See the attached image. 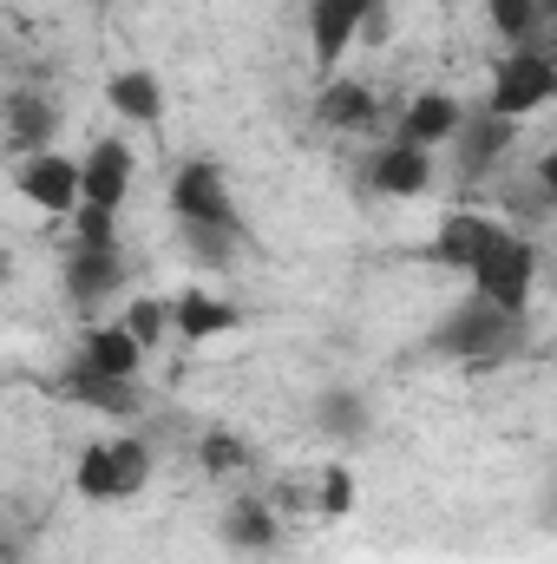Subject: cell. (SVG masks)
Instances as JSON below:
<instances>
[{
  "label": "cell",
  "mask_w": 557,
  "mask_h": 564,
  "mask_svg": "<svg viewBox=\"0 0 557 564\" xmlns=\"http://www.w3.org/2000/svg\"><path fill=\"white\" fill-rule=\"evenodd\" d=\"M525 335H532V308H499L485 295H466L452 315H439L433 355L466 361V368H499L525 348Z\"/></svg>",
  "instance_id": "obj_1"
},
{
  "label": "cell",
  "mask_w": 557,
  "mask_h": 564,
  "mask_svg": "<svg viewBox=\"0 0 557 564\" xmlns=\"http://www.w3.org/2000/svg\"><path fill=\"white\" fill-rule=\"evenodd\" d=\"M151 466H157V453H151V440H139V433L92 440L73 459V492L92 499V506H125V499H139L144 486H151Z\"/></svg>",
  "instance_id": "obj_2"
},
{
  "label": "cell",
  "mask_w": 557,
  "mask_h": 564,
  "mask_svg": "<svg viewBox=\"0 0 557 564\" xmlns=\"http://www.w3.org/2000/svg\"><path fill=\"white\" fill-rule=\"evenodd\" d=\"M472 276V295L499 302V308H532V289H538V243L512 224L492 230V243L479 250V263L466 270Z\"/></svg>",
  "instance_id": "obj_3"
},
{
  "label": "cell",
  "mask_w": 557,
  "mask_h": 564,
  "mask_svg": "<svg viewBox=\"0 0 557 564\" xmlns=\"http://www.w3.org/2000/svg\"><path fill=\"white\" fill-rule=\"evenodd\" d=\"M387 20V0H308V53H315V73L335 79L348 46L354 40H374Z\"/></svg>",
  "instance_id": "obj_4"
},
{
  "label": "cell",
  "mask_w": 557,
  "mask_h": 564,
  "mask_svg": "<svg viewBox=\"0 0 557 564\" xmlns=\"http://www.w3.org/2000/svg\"><path fill=\"white\" fill-rule=\"evenodd\" d=\"M557 99V66L545 46H512L505 59H499V73H492V99H485V112H499V119H532V112H545Z\"/></svg>",
  "instance_id": "obj_5"
},
{
  "label": "cell",
  "mask_w": 557,
  "mask_h": 564,
  "mask_svg": "<svg viewBox=\"0 0 557 564\" xmlns=\"http://www.w3.org/2000/svg\"><path fill=\"white\" fill-rule=\"evenodd\" d=\"M171 217H177V224L223 230V237H243V210H237V197H230V177H223L210 158H190V164L171 177Z\"/></svg>",
  "instance_id": "obj_6"
},
{
  "label": "cell",
  "mask_w": 557,
  "mask_h": 564,
  "mask_svg": "<svg viewBox=\"0 0 557 564\" xmlns=\"http://www.w3.org/2000/svg\"><path fill=\"white\" fill-rule=\"evenodd\" d=\"M13 191H20L33 210H46V217H73V210H79V158L33 151V158H20V171H13Z\"/></svg>",
  "instance_id": "obj_7"
},
{
  "label": "cell",
  "mask_w": 557,
  "mask_h": 564,
  "mask_svg": "<svg viewBox=\"0 0 557 564\" xmlns=\"http://www.w3.org/2000/svg\"><path fill=\"white\" fill-rule=\"evenodd\" d=\"M132 177H139V158L125 139H99L86 158H79V204L92 210H119L132 197Z\"/></svg>",
  "instance_id": "obj_8"
},
{
  "label": "cell",
  "mask_w": 557,
  "mask_h": 564,
  "mask_svg": "<svg viewBox=\"0 0 557 564\" xmlns=\"http://www.w3.org/2000/svg\"><path fill=\"white\" fill-rule=\"evenodd\" d=\"M512 139H518V126L479 106V112H466V119H459V132H452L446 144H452V158H459V171H466V177H492V171L505 164Z\"/></svg>",
  "instance_id": "obj_9"
},
{
  "label": "cell",
  "mask_w": 557,
  "mask_h": 564,
  "mask_svg": "<svg viewBox=\"0 0 557 564\" xmlns=\"http://www.w3.org/2000/svg\"><path fill=\"white\" fill-rule=\"evenodd\" d=\"M223 545L230 552H243V558H270L282 545V512L263 499V492H237L230 506H223Z\"/></svg>",
  "instance_id": "obj_10"
},
{
  "label": "cell",
  "mask_w": 557,
  "mask_h": 564,
  "mask_svg": "<svg viewBox=\"0 0 557 564\" xmlns=\"http://www.w3.org/2000/svg\"><path fill=\"white\" fill-rule=\"evenodd\" d=\"M0 132H7V144H13L20 158H33V151H53V132H59V106H53L46 93L20 86V93H7V99H0Z\"/></svg>",
  "instance_id": "obj_11"
},
{
  "label": "cell",
  "mask_w": 557,
  "mask_h": 564,
  "mask_svg": "<svg viewBox=\"0 0 557 564\" xmlns=\"http://www.w3.org/2000/svg\"><path fill=\"white\" fill-rule=\"evenodd\" d=\"M59 401H79V408H92V414H106V421H132V414L144 408L139 381H112V375H92L86 361L59 368Z\"/></svg>",
  "instance_id": "obj_12"
},
{
  "label": "cell",
  "mask_w": 557,
  "mask_h": 564,
  "mask_svg": "<svg viewBox=\"0 0 557 564\" xmlns=\"http://www.w3.org/2000/svg\"><path fill=\"white\" fill-rule=\"evenodd\" d=\"M505 217H485V210H452L439 230H433V243H426V263H439V270H472L479 263V250L492 243V230H499Z\"/></svg>",
  "instance_id": "obj_13"
},
{
  "label": "cell",
  "mask_w": 557,
  "mask_h": 564,
  "mask_svg": "<svg viewBox=\"0 0 557 564\" xmlns=\"http://www.w3.org/2000/svg\"><path fill=\"white\" fill-rule=\"evenodd\" d=\"M125 282V250H73L66 257V302L79 315H92L99 302H112Z\"/></svg>",
  "instance_id": "obj_14"
},
{
  "label": "cell",
  "mask_w": 557,
  "mask_h": 564,
  "mask_svg": "<svg viewBox=\"0 0 557 564\" xmlns=\"http://www.w3.org/2000/svg\"><path fill=\"white\" fill-rule=\"evenodd\" d=\"M426 184H433V151H419V144L387 139L368 158V191H381V197H419Z\"/></svg>",
  "instance_id": "obj_15"
},
{
  "label": "cell",
  "mask_w": 557,
  "mask_h": 564,
  "mask_svg": "<svg viewBox=\"0 0 557 564\" xmlns=\"http://www.w3.org/2000/svg\"><path fill=\"white\" fill-rule=\"evenodd\" d=\"M237 328H243V308L197 289V282L171 302V335H184V341H217V335H237Z\"/></svg>",
  "instance_id": "obj_16"
},
{
  "label": "cell",
  "mask_w": 557,
  "mask_h": 564,
  "mask_svg": "<svg viewBox=\"0 0 557 564\" xmlns=\"http://www.w3.org/2000/svg\"><path fill=\"white\" fill-rule=\"evenodd\" d=\"M73 361H86L92 375H112V381H139L144 348L119 328V322H92V328L79 335V355H73Z\"/></svg>",
  "instance_id": "obj_17"
},
{
  "label": "cell",
  "mask_w": 557,
  "mask_h": 564,
  "mask_svg": "<svg viewBox=\"0 0 557 564\" xmlns=\"http://www.w3.org/2000/svg\"><path fill=\"white\" fill-rule=\"evenodd\" d=\"M315 126H321V132H368V126H374V93L354 86L348 73L321 79V93H315Z\"/></svg>",
  "instance_id": "obj_18"
},
{
  "label": "cell",
  "mask_w": 557,
  "mask_h": 564,
  "mask_svg": "<svg viewBox=\"0 0 557 564\" xmlns=\"http://www.w3.org/2000/svg\"><path fill=\"white\" fill-rule=\"evenodd\" d=\"M459 119H466V106L452 99V93H419L407 99V112H401V144H419V151H433V144H446L459 132Z\"/></svg>",
  "instance_id": "obj_19"
},
{
  "label": "cell",
  "mask_w": 557,
  "mask_h": 564,
  "mask_svg": "<svg viewBox=\"0 0 557 564\" xmlns=\"http://www.w3.org/2000/svg\"><path fill=\"white\" fill-rule=\"evenodd\" d=\"M106 106H112L125 126H157V119H164V86H157V73L125 66V73H112V86H106Z\"/></svg>",
  "instance_id": "obj_20"
},
{
  "label": "cell",
  "mask_w": 557,
  "mask_h": 564,
  "mask_svg": "<svg viewBox=\"0 0 557 564\" xmlns=\"http://www.w3.org/2000/svg\"><path fill=\"white\" fill-rule=\"evenodd\" d=\"M315 426L328 433V440H368V426H374V414H368V401L354 394V388H321L315 394Z\"/></svg>",
  "instance_id": "obj_21"
},
{
  "label": "cell",
  "mask_w": 557,
  "mask_h": 564,
  "mask_svg": "<svg viewBox=\"0 0 557 564\" xmlns=\"http://www.w3.org/2000/svg\"><path fill=\"white\" fill-rule=\"evenodd\" d=\"M551 7L557 0H485V20H492V33H499L505 46H538Z\"/></svg>",
  "instance_id": "obj_22"
},
{
  "label": "cell",
  "mask_w": 557,
  "mask_h": 564,
  "mask_svg": "<svg viewBox=\"0 0 557 564\" xmlns=\"http://www.w3.org/2000/svg\"><path fill=\"white\" fill-rule=\"evenodd\" d=\"M197 459H204L210 479H237V473H250V446H243L230 426H210V433L197 440Z\"/></svg>",
  "instance_id": "obj_23"
},
{
  "label": "cell",
  "mask_w": 557,
  "mask_h": 564,
  "mask_svg": "<svg viewBox=\"0 0 557 564\" xmlns=\"http://www.w3.org/2000/svg\"><path fill=\"white\" fill-rule=\"evenodd\" d=\"M119 328L139 341L144 355L171 335V302H157V295H139V302H125V315H119Z\"/></svg>",
  "instance_id": "obj_24"
},
{
  "label": "cell",
  "mask_w": 557,
  "mask_h": 564,
  "mask_svg": "<svg viewBox=\"0 0 557 564\" xmlns=\"http://www.w3.org/2000/svg\"><path fill=\"white\" fill-rule=\"evenodd\" d=\"M177 243H184V257H190L197 270H223L243 237H223V230H204V224H177Z\"/></svg>",
  "instance_id": "obj_25"
},
{
  "label": "cell",
  "mask_w": 557,
  "mask_h": 564,
  "mask_svg": "<svg viewBox=\"0 0 557 564\" xmlns=\"http://www.w3.org/2000/svg\"><path fill=\"white\" fill-rule=\"evenodd\" d=\"M73 250H119V210H73Z\"/></svg>",
  "instance_id": "obj_26"
},
{
  "label": "cell",
  "mask_w": 557,
  "mask_h": 564,
  "mask_svg": "<svg viewBox=\"0 0 557 564\" xmlns=\"http://www.w3.org/2000/svg\"><path fill=\"white\" fill-rule=\"evenodd\" d=\"M315 512L321 519H348L354 512V473L335 459V466H321V492H315Z\"/></svg>",
  "instance_id": "obj_27"
},
{
  "label": "cell",
  "mask_w": 557,
  "mask_h": 564,
  "mask_svg": "<svg viewBox=\"0 0 557 564\" xmlns=\"http://www.w3.org/2000/svg\"><path fill=\"white\" fill-rule=\"evenodd\" d=\"M0 276H7V263H0Z\"/></svg>",
  "instance_id": "obj_28"
}]
</instances>
